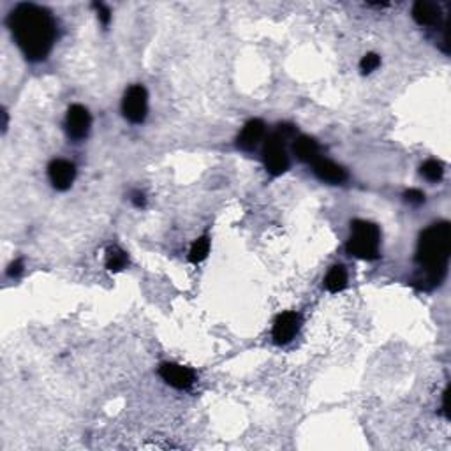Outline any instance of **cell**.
I'll return each instance as SVG.
<instances>
[{"mask_svg":"<svg viewBox=\"0 0 451 451\" xmlns=\"http://www.w3.org/2000/svg\"><path fill=\"white\" fill-rule=\"evenodd\" d=\"M14 41L28 60H45L57 38V25L48 9L35 4H18L7 18Z\"/></svg>","mask_w":451,"mask_h":451,"instance_id":"1","label":"cell"},{"mask_svg":"<svg viewBox=\"0 0 451 451\" xmlns=\"http://www.w3.org/2000/svg\"><path fill=\"white\" fill-rule=\"evenodd\" d=\"M451 245V227L448 222L432 224L420 234L416 261L427 272L432 282H441L448 266Z\"/></svg>","mask_w":451,"mask_h":451,"instance_id":"2","label":"cell"},{"mask_svg":"<svg viewBox=\"0 0 451 451\" xmlns=\"http://www.w3.org/2000/svg\"><path fill=\"white\" fill-rule=\"evenodd\" d=\"M351 238H349L348 252L365 261H374L379 258V244H381V231L374 222L355 221L351 224Z\"/></svg>","mask_w":451,"mask_h":451,"instance_id":"3","label":"cell"},{"mask_svg":"<svg viewBox=\"0 0 451 451\" xmlns=\"http://www.w3.org/2000/svg\"><path fill=\"white\" fill-rule=\"evenodd\" d=\"M284 143H286V139H284L279 132H273V135L266 139L265 147H263L265 166L272 176H280L282 173L287 171V168H290V159H287Z\"/></svg>","mask_w":451,"mask_h":451,"instance_id":"4","label":"cell"},{"mask_svg":"<svg viewBox=\"0 0 451 451\" xmlns=\"http://www.w3.org/2000/svg\"><path fill=\"white\" fill-rule=\"evenodd\" d=\"M147 111H149V93L145 86L132 85L127 89L122 101V113L132 124H142L147 118Z\"/></svg>","mask_w":451,"mask_h":451,"instance_id":"5","label":"cell"},{"mask_svg":"<svg viewBox=\"0 0 451 451\" xmlns=\"http://www.w3.org/2000/svg\"><path fill=\"white\" fill-rule=\"evenodd\" d=\"M90 125H92V117H90L89 110L81 104H73L67 110L66 117V129L69 138L73 139H83L89 136Z\"/></svg>","mask_w":451,"mask_h":451,"instance_id":"6","label":"cell"},{"mask_svg":"<svg viewBox=\"0 0 451 451\" xmlns=\"http://www.w3.org/2000/svg\"><path fill=\"white\" fill-rule=\"evenodd\" d=\"M159 376L176 389H189L196 381L194 370H190L189 367L178 365V363H162L159 367Z\"/></svg>","mask_w":451,"mask_h":451,"instance_id":"7","label":"cell"},{"mask_svg":"<svg viewBox=\"0 0 451 451\" xmlns=\"http://www.w3.org/2000/svg\"><path fill=\"white\" fill-rule=\"evenodd\" d=\"M48 176L57 190H67L76 178V168L73 162L66 161V159H55L50 162Z\"/></svg>","mask_w":451,"mask_h":451,"instance_id":"8","label":"cell"},{"mask_svg":"<svg viewBox=\"0 0 451 451\" xmlns=\"http://www.w3.org/2000/svg\"><path fill=\"white\" fill-rule=\"evenodd\" d=\"M300 330V316L297 312H282L277 316L273 323V341L277 344H287L293 341L295 335Z\"/></svg>","mask_w":451,"mask_h":451,"instance_id":"9","label":"cell"},{"mask_svg":"<svg viewBox=\"0 0 451 451\" xmlns=\"http://www.w3.org/2000/svg\"><path fill=\"white\" fill-rule=\"evenodd\" d=\"M413 18L421 27H438L443 18L441 7L435 2L420 0V2H416L413 6Z\"/></svg>","mask_w":451,"mask_h":451,"instance_id":"10","label":"cell"},{"mask_svg":"<svg viewBox=\"0 0 451 451\" xmlns=\"http://www.w3.org/2000/svg\"><path fill=\"white\" fill-rule=\"evenodd\" d=\"M263 136H265V124H263V120H258V118L249 120L244 125L240 135H238V149H241L244 152L254 150L258 147V143L263 139Z\"/></svg>","mask_w":451,"mask_h":451,"instance_id":"11","label":"cell"},{"mask_svg":"<svg viewBox=\"0 0 451 451\" xmlns=\"http://www.w3.org/2000/svg\"><path fill=\"white\" fill-rule=\"evenodd\" d=\"M314 173L319 180L323 182H330V183H342L346 178H348V173L342 166L335 164V162L328 161V159H316L312 162Z\"/></svg>","mask_w":451,"mask_h":451,"instance_id":"12","label":"cell"},{"mask_svg":"<svg viewBox=\"0 0 451 451\" xmlns=\"http://www.w3.org/2000/svg\"><path fill=\"white\" fill-rule=\"evenodd\" d=\"M295 154L300 159L302 162H309L312 164L316 159H319V145L314 138H309V136H300L295 143Z\"/></svg>","mask_w":451,"mask_h":451,"instance_id":"13","label":"cell"},{"mask_svg":"<svg viewBox=\"0 0 451 451\" xmlns=\"http://www.w3.org/2000/svg\"><path fill=\"white\" fill-rule=\"evenodd\" d=\"M324 286L330 293H338V291L344 290L348 286V272L342 265L331 266L330 272L326 273V279H324Z\"/></svg>","mask_w":451,"mask_h":451,"instance_id":"14","label":"cell"},{"mask_svg":"<svg viewBox=\"0 0 451 451\" xmlns=\"http://www.w3.org/2000/svg\"><path fill=\"white\" fill-rule=\"evenodd\" d=\"M129 265V258H127V252L122 251L120 247L113 245L106 251V268L110 272H120L124 270L125 266Z\"/></svg>","mask_w":451,"mask_h":451,"instance_id":"15","label":"cell"},{"mask_svg":"<svg viewBox=\"0 0 451 451\" xmlns=\"http://www.w3.org/2000/svg\"><path fill=\"white\" fill-rule=\"evenodd\" d=\"M208 252H210V238L208 236L198 238V240L193 244V247H190L189 261L194 263V265H198V263H201L205 258H207Z\"/></svg>","mask_w":451,"mask_h":451,"instance_id":"16","label":"cell"},{"mask_svg":"<svg viewBox=\"0 0 451 451\" xmlns=\"http://www.w3.org/2000/svg\"><path fill=\"white\" fill-rule=\"evenodd\" d=\"M421 175H423L428 182H439V180L443 178V175H445V168H443V164L439 161L430 159V161H427L421 166Z\"/></svg>","mask_w":451,"mask_h":451,"instance_id":"17","label":"cell"},{"mask_svg":"<svg viewBox=\"0 0 451 451\" xmlns=\"http://www.w3.org/2000/svg\"><path fill=\"white\" fill-rule=\"evenodd\" d=\"M379 66H381V59H379L377 53H367L362 59V62H360V69H362L363 74L372 73Z\"/></svg>","mask_w":451,"mask_h":451,"instance_id":"18","label":"cell"},{"mask_svg":"<svg viewBox=\"0 0 451 451\" xmlns=\"http://www.w3.org/2000/svg\"><path fill=\"white\" fill-rule=\"evenodd\" d=\"M92 7L97 11V16H99L101 23H103L104 27H108V25H110V21H111V11L108 9V7L104 6V4H99V2L93 4Z\"/></svg>","mask_w":451,"mask_h":451,"instance_id":"19","label":"cell"},{"mask_svg":"<svg viewBox=\"0 0 451 451\" xmlns=\"http://www.w3.org/2000/svg\"><path fill=\"white\" fill-rule=\"evenodd\" d=\"M406 201L407 203H411V205H421V203H425V194L421 193V190H418V189H409L406 193Z\"/></svg>","mask_w":451,"mask_h":451,"instance_id":"20","label":"cell"},{"mask_svg":"<svg viewBox=\"0 0 451 451\" xmlns=\"http://www.w3.org/2000/svg\"><path fill=\"white\" fill-rule=\"evenodd\" d=\"M21 272H23V261H21V259H16L14 263H11L9 270H7V275H9V277H18Z\"/></svg>","mask_w":451,"mask_h":451,"instance_id":"21","label":"cell"},{"mask_svg":"<svg viewBox=\"0 0 451 451\" xmlns=\"http://www.w3.org/2000/svg\"><path fill=\"white\" fill-rule=\"evenodd\" d=\"M132 203H135V207H138V208H143L147 205V198H145V194L143 193H139V190H136V193H132Z\"/></svg>","mask_w":451,"mask_h":451,"instance_id":"22","label":"cell"},{"mask_svg":"<svg viewBox=\"0 0 451 451\" xmlns=\"http://www.w3.org/2000/svg\"><path fill=\"white\" fill-rule=\"evenodd\" d=\"M448 396H450V389H446L445 396H443V409H445L446 416H450L448 414Z\"/></svg>","mask_w":451,"mask_h":451,"instance_id":"23","label":"cell"}]
</instances>
